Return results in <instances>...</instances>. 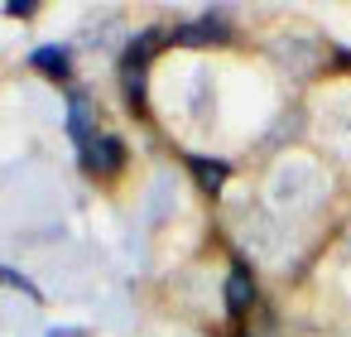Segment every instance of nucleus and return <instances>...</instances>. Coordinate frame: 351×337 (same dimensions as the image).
I'll return each mask as SVG.
<instances>
[{"instance_id": "nucleus-1", "label": "nucleus", "mask_w": 351, "mask_h": 337, "mask_svg": "<svg viewBox=\"0 0 351 337\" xmlns=\"http://www.w3.org/2000/svg\"><path fill=\"white\" fill-rule=\"evenodd\" d=\"M121 164H125V150H121L116 135H97V145L82 150V169L87 174H116Z\"/></svg>"}, {"instance_id": "nucleus-2", "label": "nucleus", "mask_w": 351, "mask_h": 337, "mask_svg": "<svg viewBox=\"0 0 351 337\" xmlns=\"http://www.w3.org/2000/svg\"><path fill=\"white\" fill-rule=\"evenodd\" d=\"M255 303V284H250V270L245 265H231V275H226V308L241 318L245 308Z\"/></svg>"}, {"instance_id": "nucleus-3", "label": "nucleus", "mask_w": 351, "mask_h": 337, "mask_svg": "<svg viewBox=\"0 0 351 337\" xmlns=\"http://www.w3.org/2000/svg\"><path fill=\"white\" fill-rule=\"evenodd\" d=\"M29 63L39 73H49V78H68V49H39Z\"/></svg>"}, {"instance_id": "nucleus-4", "label": "nucleus", "mask_w": 351, "mask_h": 337, "mask_svg": "<svg viewBox=\"0 0 351 337\" xmlns=\"http://www.w3.org/2000/svg\"><path fill=\"white\" fill-rule=\"evenodd\" d=\"M178 39H188V44H197V39H226V25H217V15H207V25H188V30H178Z\"/></svg>"}, {"instance_id": "nucleus-5", "label": "nucleus", "mask_w": 351, "mask_h": 337, "mask_svg": "<svg viewBox=\"0 0 351 337\" xmlns=\"http://www.w3.org/2000/svg\"><path fill=\"white\" fill-rule=\"evenodd\" d=\"M193 169H197V183L202 188H221L226 183V164H212V159H188Z\"/></svg>"}, {"instance_id": "nucleus-6", "label": "nucleus", "mask_w": 351, "mask_h": 337, "mask_svg": "<svg viewBox=\"0 0 351 337\" xmlns=\"http://www.w3.org/2000/svg\"><path fill=\"white\" fill-rule=\"evenodd\" d=\"M0 279H5V284H15V289H25V294H39V289H34V284H29L25 275H15V270H5V265H0Z\"/></svg>"}]
</instances>
